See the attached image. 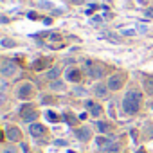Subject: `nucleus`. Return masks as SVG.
Masks as SVG:
<instances>
[{
  "instance_id": "bb28decb",
  "label": "nucleus",
  "mask_w": 153,
  "mask_h": 153,
  "mask_svg": "<svg viewBox=\"0 0 153 153\" xmlns=\"http://www.w3.org/2000/svg\"><path fill=\"white\" fill-rule=\"evenodd\" d=\"M68 153H74V151H68Z\"/></svg>"
},
{
  "instance_id": "f3484780",
  "label": "nucleus",
  "mask_w": 153,
  "mask_h": 153,
  "mask_svg": "<svg viewBox=\"0 0 153 153\" xmlns=\"http://www.w3.org/2000/svg\"><path fill=\"white\" fill-rule=\"evenodd\" d=\"M58 76H59V68H58V67H54V68H51V70L47 72V78H49V79H52V81L58 78Z\"/></svg>"
},
{
  "instance_id": "0eeeda50",
  "label": "nucleus",
  "mask_w": 153,
  "mask_h": 153,
  "mask_svg": "<svg viewBox=\"0 0 153 153\" xmlns=\"http://www.w3.org/2000/svg\"><path fill=\"white\" fill-rule=\"evenodd\" d=\"M34 94V87L31 83H24L20 88H18V97L20 99H31Z\"/></svg>"
},
{
  "instance_id": "9d476101",
  "label": "nucleus",
  "mask_w": 153,
  "mask_h": 153,
  "mask_svg": "<svg viewBox=\"0 0 153 153\" xmlns=\"http://www.w3.org/2000/svg\"><path fill=\"white\" fill-rule=\"evenodd\" d=\"M29 133H31L33 137H40V135L45 133V128H43L42 124H36V123H34V124L29 126Z\"/></svg>"
},
{
  "instance_id": "a211bd4d",
  "label": "nucleus",
  "mask_w": 153,
  "mask_h": 153,
  "mask_svg": "<svg viewBox=\"0 0 153 153\" xmlns=\"http://www.w3.org/2000/svg\"><path fill=\"white\" fill-rule=\"evenodd\" d=\"M45 117H47L51 123H58V121H59V117H58L54 112H51V110H47V112H45Z\"/></svg>"
},
{
  "instance_id": "6e6552de",
  "label": "nucleus",
  "mask_w": 153,
  "mask_h": 153,
  "mask_svg": "<svg viewBox=\"0 0 153 153\" xmlns=\"http://www.w3.org/2000/svg\"><path fill=\"white\" fill-rule=\"evenodd\" d=\"M6 137H7L11 142H16V140L22 139V133H20V130H18L16 126H7V128H6Z\"/></svg>"
},
{
  "instance_id": "f257e3e1",
  "label": "nucleus",
  "mask_w": 153,
  "mask_h": 153,
  "mask_svg": "<svg viewBox=\"0 0 153 153\" xmlns=\"http://www.w3.org/2000/svg\"><path fill=\"white\" fill-rule=\"evenodd\" d=\"M140 101H142V94L139 90H130L126 92L124 99H123V108L126 114H137L140 108Z\"/></svg>"
},
{
  "instance_id": "dca6fc26",
  "label": "nucleus",
  "mask_w": 153,
  "mask_h": 153,
  "mask_svg": "<svg viewBox=\"0 0 153 153\" xmlns=\"http://www.w3.org/2000/svg\"><path fill=\"white\" fill-rule=\"evenodd\" d=\"M97 130H99L101 133H108V131L112 130V126H110L108 123H105V121H99V123H97Z\"/></svg>"
},
{
  "instance_id": "412c9836",
  "label": "nucleus",
  "mask_w": 153,
  "mask_h": 153,
  "mask_svg": "<svg viewBox=\"0 0 153 153\" xmlns=\"http://www.w3.org/2000/svg\"><path fill=\"white\" fill-rule=\"evenodd\" d=\"M51 87H52L54 90H63V83H61V81H52Z\"/></svg>"
},
{
  "instance_id": "423d86ee",
  "label": "nucleus",
  "mask_w": 153,
  "mask_h": 153,
  "mask_svg": "<svg viewBox=\"0 0 153 153\" xmlns=\"http://www.w3.org/2000/svg\"><path fill=\"white\" fill-rule=\"evenodd\" d=\"M65 79L70 81V83H79L81 81V72L78 68H74V67H68L67 72H65Z\"/></svg>"
},
{
  "instance_id": "ddd939ff",
  "label": "nucleus",
  "mask_w": 153,
  "mask_h": 153,
  "mask_svg": "<svg viewBox=\"0 0 153 153\" xmlns=\"http://www.w3.org/2000/svg\"><path fill=\"white\" fill-rule=\"evenodd\" d=\"M96 142H97V146H99L101 149H105V151L114 144V142H112L110 139H106V137H97V140H96Z\"/></svg>"
},
{
  "instance_id": "20e7f679",
  "label": "nucleus",
  "mask_w": 153,
  "mask_h": 153,
  "mask_svg": "<svg viewBox=\"0 0 153 153\" xmlns=\"http://www.w3.org/2000/svg\"><path fill=\"white\" fill-rule=\"evenodd\" d=\"M20 115H22V119L27 121V123H33V121L38 117V114H36V110H34L33 105H24L22 110H20Z\"/></svg>"
},
{
  "instance_id": "39448f33",
  "label": "nucleus",
  "mask_w": 153,
  "mask_h": 153,
  "mask_svg": "<svg viewBox=\"0 0 153 153\" xmlns=\"http://www.w3.org/2000/svg\"><path fill=\"white\" fill-rule=\"evenodd\" d=\"M123 83H124V76H123V74H114V76H110L106 87H108L110 90H119V88L123 87Z\"/></svg>"
},
{
  "instance_id": "6ab92c4d",
  "label": "nucleus",
  "mask_w": 153,
  "mask_h": 153,
  "mask_svg": "<svg viewBox=\"0 0 153 153\" xmlns=\"http://www.w3.org/2000/svg\"><path fill=\"white\" fill-rule=\"evenodd\" d=\"M0 45H2V47H15V42L9 40V38H2V40H0Z\"/></svg>"
},
{
  "instance_id": "1a4fd4ad",
  "label": "nucleus",
  "mask_w": 153,
  "mask_h": 153,
  "mask_svg": "<svg viewBox=\"0 0 153 153\" xmlns=\"http://www.w3.org/2000/svg\"><path fill=\"white\" fill-rule=\"evenodd\" d=\"M85 105H87V108L90 110V114H92L94 117H99V115H101V112H103V110H101V105H96L94 101H87Z\"/></svg>"
},
{
  "instance_id": "b1692460",
  "label": "nucleus",
  "mask_w": 153,
  "mask_h": 153,
  "mask_svg": "<svg viewBox=\"0 0 153 153\" xmlns=\"http://www.w3.org/2000/svg\"><path fill=\"white\" fill-rule=\"evenodd\" d=\"M4 153H16V148L15 146H7V148H4Z\"/></svg>"
},
{
  "instance_id": "9b49d317",
  "label": "nucleus",
  "mask_w": 153,
  "mask_h": 153,
  "mask_svg": "<svg viewBox=\"0 0 153 153\" xmlns=\"http://www.w3.org/2000/svg\"><path fill=\"white\" fill-rule=\"evenodd\" d=\"M76 137H78L79 140H88L92 137V133H90L88 128H79V130H76Z\"/></svg>"
},
{
  "instance_id": "a878e982",
  "label": "nucleus",
  "mask_w": 153,
  "mask_h": 153,
  "mask_svg": "<svg viewBox=\"0 0 153 153\" xmlns=\"http://www.w3.org/2000/svg\"><path fill=\"white\" fill-rule=\"evenodd\" d=\"M137 153H146V151H144V149H139V151H137Z\"/></svg>"
},
{
  "instance_id": "f03ea898",
  "label": "nucleus",
  "mask_w": 153,
  "mask_h": 153,
  "mask_svg": "<svg viewBox=\"0 0 153 153\" xmlns=\"http://www.w3.org/2000/svg\"><path fill=\"white\" fill-rule=\"evenodd\" d=\"M0 74H2L4 78H13V76L18 74V67L15 65V61L4 59L2 63H0Z\"/></svg>"
},
{
  "instance_id": "f8f14e48",
  "label": "nucleus",
  "mask_w": 153,
  "mask_h": 153,
  "mask_svg": "<svg viewBox=\"0 0 153 153\" xmlns=\"http://www.w3.org/2000/svg\"><path fill=\"white\" fill-rule=\"evenodd\" d=\"M142 83H144V90H146L149 96H153V76H146Z\"/></svg>"
},
{
  "instance_id": "393cba45",
  "label": "nucleus",
  "mask_w": 153,
  "mask_h": 153,
  "mask_svg": "<svg viewBox=\"0 0 153 153\" xmlns=\"http://www.w3.org/2000/svg\"><path fill=\"white\" fill-rule=\"evenodd\" d=\"M72 2H74V4H83L85 0H72Z\"/></svg>"
},
{
  "instance_id": "7ed1b4c3",
  "label": "nucleus",
  "mask_w": 153,
  "mask_h": 153,
  "mask_svg": "<svg viewBox=\"0 0 153 153\" xmlns=\"http://www.w3.org/2000/svg\"><path fill=\"white\" fill-rule=\"evenodd\" d=\"M85 70H87V74L90 76V78H94V79H97V78L103 76V67L99 63H94V61H85Z\"/></svg>"
},
{
  "instance_id": "4468645a",
  "label": "nucleus",
  "mask_w": 153,
  "mask_h": 153,
  "mask_svg": "<svg viewBox=\"0 0 153 153\" xmlns=\"http://www.w3.org/2000/svg\"><path fill=\"white\" fill-rule=\"evenodd\" d=\"M108 87H105V85H96V88H94V92H96V96L97 97H106L108 96Z\"/></svg>"
},
{
  "instance_id": "aec40b11",
  "label": "nucleus",
  "mask_w": 153,
  "mask_h": 153,
  "mask_svg": "<svg viewBox=\"0 0 153 153\" xmlns=\"http://www.w3.org/2000/svg\"><path fill=\"white\" fill-rule=\"evenodd\" d=\"M65 119H67L68 124H76V123H78V119H76L74 115H70V114H65Z\"/></svg>"
},
{
  "instance_id": "4be33fe9",
  "label": "nucleus",
  "mask_w": 153,
  "mask_h": 153,
  "mask_svg": "<svg viewBox=\"0 0 153 153\" xmlns=\"http://www.w3.org/2000/svg\"><path fill=\"white\" fill-rule=\"evenodd\" d=\"M117 151H119V146H117V144H112V146L106 149V153H117Z\"/></svg>"
},
{
  "instance_id": "5701e85b",
  "label": "nucleus",
  "mask_w": 153,
  "mask_h": 153,
  "mask_svg": "<svg viewBox=\"0 0 153 153\" xmlns=\"http://www.w3.org/2000/svg\"><path fill=\"white\" fill-rule=\"evenodd\" d=\"M144 16H146V18H153V7L146 9V11H144Z\"/></svg>"
},
{
  "instance_id": "2eb2a0df",
  "label": "nucleus",
  "mask_w": 153,
  "mask_h": 153,
  "mask_svg": "<svg viewBox=\"0 0 153 153\" xmlns=\"http://www.w3.org/2000/svg\"><path fill=\"white\" fill-rule=\"evenodd\" d=\"M47 67H49V59H36V63L33 65L34 70H43V68H47Z\"/></svg>"
}]
</instances>
